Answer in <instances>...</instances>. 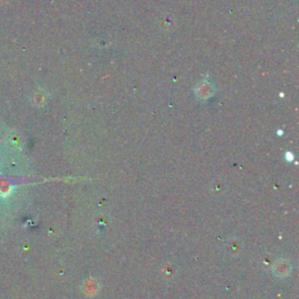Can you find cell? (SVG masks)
I'll return each instance as SVG.
<instances>
[{
    "label": "cell",
    "instance_id": "obj_1",
    "mask_svg": "<svg viewBox=\"0 0 299 299\" xmlns=\"http://www.w3.org/2000/svg\"><path fill=\"white\" fill-rule=\"evenodd\" d=\"M195 93L196 96H199V97L202 99L209 98L210 96L213 95V93H214V87H213V84L210 83L208 79H205L204 81L198 84V87H196L195 89Z\"/></svg>",
    "mask_w": 299,
    "mask_h": 299
}]
</instances>
